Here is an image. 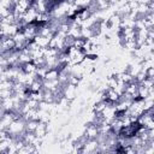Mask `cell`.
<instances>
[{
  "instance_id": "1",
  "label": "cell",
  "mask_w": 154,
  "mask_h": 154,
  "mask_svg": "<svg viewBox=\"0 0 154 154\" xmlns=\"http://www.w3.org/2000/svg\"><path fill=\"white\" fill-rule=\"evenodd\" d=\"M99 128L95 125V124H93V123H89L88 124V126L85 128V132H84V135L88 137V138H96L97 137V135H99Z\"/></svg>"
},
{
  "instance_id": "2",
  "label": "cell",
  "mask_w": 154,
  "mask_h": 154,
  "mask_svg": "<svg viewBox=\"0 0 154 154\" xmlns=\"http://www.w3.org/2000/svg\"><path fill=\"white\" fill-rule=\"evenodd\" d=\"M58 76H59V71L57 69H49L45 75V79L46 81H54V79H58Z\"/></svg>"
},
{
  "instance_id": "3",
  "label": "cell",
  "mask_w": 154,
  "mask_h": 154,
  "mask_svg": "<svg viewBox=\"0 0 154 154\" xmlns=\"http://www.w3.org/2000/svg\"><path fill=\"white\" fill-rule=\"evenodd\" d=\"M22 70H23V72H25V73H34V72L36 71V65H35L32 61H29V63L23 64Z\"/></svg>"
}]
</instances>
